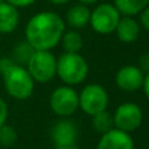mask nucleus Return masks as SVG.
I'll return each mask as SVG.
<instances>
[{
	"instance_id": "nucleus-16",
	"label": "nucleus",
	"mask_w": 149,
	"mask_h": 149,
	"mask_svg": "<svg viewBox=\"0 0 149 149\" xmlns=\"http://www.w3.org/2000/svg\"><path fill=\"white\" fill-rule=\"evenodd\" d=\"M60 42H62L63 49H64L65 52H79L84 46L81 34L76 30L64 31Z\"/></svg>"
},
{
	"instance_id": "nucleus-19",
	"label": "nucleus",
	"mask_w": 149,
	"mask_h": 149,
	"mask_svg": "<svg viewBox=\"0 0 149 149\" xmlns=\"http://www.w3.org/2000/svg\"><path fill=\"white\" fill-rule=\"evenodd\" d=\"M17 141V132L12 126L3 124L0 127V145L3 147H12Z\"/></svg>"
},
{
	"instance_id": "nucleus-9",
	"label": "nucleus",
	"mask_w": 149,
	"mask_h": 149,
	"mask_svg": "<svg viewBox=\"0 0 149 149\" xmlns=\"http://www.w3.org/2000/svg\"><path fill=\"white\" fill-rule=\"evenodd\" d=\"M145 73L137 65H124L115 74V82L124 92H136L143 88Z\"/></svg>"
},
{
	"instance_id": "nucleus-23",
	"label": "nucleus",
	"mask_w": 149,
	"mask_h": 149,
	"mask_svg": "<svg viewBox=\"0 0 149 149\" xmlns=\"http://www.w3.org/2000/svg\"><path fill=\"white\" fill-rule=\"evenodd\" d=\"M5 1L15 5L16 8H22V7H29V5L34 4L36 0H5Z\"/></svg>"
},
{
	"instance_id": "nucleus-26",
	"label": "nucleus",
	"mask_w": 149,
	"mask_h": 149,
	"mask_svg": "<svg viewBox=\"0 0 149 149\" xmlns=\"http://www.w3.org/2000/svg\"><path fill=\"white\" fill-rule=\"evenodd\" d=\"M77 1H79L80 4H85V5H89V4H94V3H97L98 0H77Z\"/></svg>"
},
{
	"instance_id": "nucleus-28",
	"label": "nucleus",
	"mask_w": 149,
	"mask_h": 149,
	"mask_svg": "<svg viewBox=\"0 0 149 149\" xmlns=\"http://www.w3.org/2000/svg\"><path fill=\"white\" fill-rule=\"evenodd\" d=\"M3 1H4V0H0V4H1V3H3Z\"/></svg>"
},
{
	"instance_id": "nucleus-18",
	"label": "nucleus",
	"mask_w": 149,
	"mask_h": 149,
	"mask_svg": "<svg viewBox=\"0 0 149 149\" xmlns=\"http://www.w3.org/2000/svg\"><path fill=\"white\" fill-rule=\"evenodd\" d=\"M92 118H93V128H94L95 132H98V134L103 135L114 128L113 115H111L107 110L101 111V113L93 115Z\"/></svg>"
},
{
	"instance_id": "nucleus-21",
	"label": "nucleus",
	"mask_w": 149,
	"mask_h": 149,
	"mask_svg": "<svg viewBox=\"0 0 149 149\" xmlns=\"http://www.w3.org/2000/svg\"><path fill=\"white\" fill-rule=\"evenodd\" d=\"M8 118V106L3 98H0V127L5 124Z\"/></svg>"
},
{
	"instance_id": "nucleus-22",
	"label": "nucleus",
	"mask_w": 149,
	"mask_h": 149,
	"mask_svg": "<svg viewBox=\"0 0 149 149\" xmlns=\"http://www.w3.org/2000/svg\"><path fill=\"white\" fill-rule=\"evenodd\" d=\"M139 15H140V24H141V26L144 29H147V30H149V5L147 8H144Z\"/></svg>"
},
{
	"instance_id": "nucleus-7",
	"label": "nucleus",
	"mask_w": 149,
	"mask_h": 149,
	"mask_svg": "<svg viewBox=\"0 0 149 149\" xmlns=\"http://www.w3.org/2000/svg\"><path fill=\"white\" fill-rule=\"evenodd\" d=\"M120 13L118 12L113 4L103 3L94 8L90 12V25L95 33L100 34H110L115 31V28L119 22Z\"/></svg>"
},
{
	"instance_id": "nucleus-5",
	"label": "nucleus",
	"mask_w": 149,
	"mask_h": 149,
	"mask_svg": "<svg viewBox=\"0 0 149 149\" xmlns=\"http://www.w3.org/2000/svg\"><path fill=\"white\" fill-rule=\"evenodd\" d=\"M107 105L109 94L102 85L89 84L79 94V107L90 116L106 110Z\"/></svg>"
},
{
	"instance_id": "nucleus-4",
	"label": "nucleus",
	"mask_w": 149,
	"mask_h": 149,
	"mask_svg": "<svg viewBox=\"0 0 149 149\" xmlns=\"http://www.w3.org/2000/svg\"><path fill=\"white\" fill-rule=\"evenodd\" d=\"M26 70L37 82H49L56 76V58L50 51L36 50L26 64Z\"/></svg>"
},
{
	"instance_id": "nucleus-24",
	"label": "nucleus",
	"mask_w": 149,
	"mask_h": 149,
	"mask_svg": "<svg viewBox=\"0 0 149 149\" xmlns=\"http://www.w3.org/2000/svg\"><path fill=\"white\" fill-rule=\"evenodd\" d=\"M55 149H79L76 141L73 143H67V144H59V145H54Z\"/></svg>"
},
{
	"instance_id": "nucleus-14",
	"label": "nucleus",
	"mask_w": 149,
	"mask_h": 149,
	"mask_svg": "<svg viewBox=\"0 0 149 149\" xmlns=\"http://www.w3.org/2000/svg\"><path fill=\"white\" fill-rule=\"evenodd\" d=\"M65 20H67V24L72 29H81L89 24L90 10L85 4L73 5L67 12Z\"/></svg>"
},
{
	"instance_id": "nucleus-10",
	"label": "nucleus",
	"mask_w": 149,
	"mask_h": 149,
	"mask_svg": "<svg viewBox=\"0 0 149 149\" xmlns=\"http://www.w3.org/2000/svg\"><path fill=\"white\" fill-rule=\"evenodd\" d=\"M97 149H135V144L128 132L113 128L102 135Z\"/></svg>"
},
{
	"instance_id": "nucleus-15",
	"label": "nucleus",
	"mask_w": 149,
	"mask_h": 149,
	"mask_svg": "<svg viewBox=\"0 0 149 149\" xmlns=\"http://www.w3.org/2000/svg\"><path fill=\"white\" fill-rule=\"evenodd\" d=\"M149 0H114V7L120 15L135 16L139 15L144 8H147Z\"/></svg>"
},
{
	"instance_id": "nucleus-13",
	"label": "nucleus",
	"mask_w": 149,
	"mask_h": 149,
	"mask_svg": "<svg viewBox=\"0 0 149 149\" xmlns=\"http://www.w3.org/2000/svg\"><path fill=\"white\" fill-rule=\"evenodd\" d=\"M20 13L15 5L7 1L0 4V34L12 33L18 25Z\"/></svg>"
},
{
	"instance_id": "nucleus-2",
	"label": "nucleus",
	"mask_w": 149,
	"mask_h": 149,
	"mask_svg": "<svg viewBox=\"0 0 149 149\" xmlns=\"http://www.w3.org/2000/svg\"><path fill=\"white\" fill-rule=\"evenodd\" d=\"M3 81L7 93L16 100H28L34 92V80L24 65L12 64L4 71Z\"/></svg>"
},
{
	"instance_id": "nucleus-27",
	"label": "nucleus",
	"mask_w": 149,
	"mask_h": 149,
	"mask_svg": "<svg viewBox=\"0 0 149 149\" xmlns=\"http://www.w3.org/2000/svg\"><path fill=\"white\" fill-rule=\"evenodd\" d=\"M50 3H52V4H56V5H62V4H65V3H68L70 0H49Z\"/></svg>"
},
{
	"instance_id": "nucleus-8",
	"label": "nucleus",
	"mask_w": 149,
	"mask_h": 149,
	"mask_svg": "<svg viewBox=\"0 0 149 149\" xmlns=\"http://www.w3.org/2000/svg\"><path fill=\"white\" fill-rule=\"evenodd\" d=\"M114 127L124 132L136 131L143 123V111L139 105L134 102L122 103L116 107L113 115Z\"/></svg>"
},
{
	"instance_id": "nucleus-20",
	"label": "nucleus",
	"mask_w": 149,
	"mask_h": 149,
	"mask_svg": "<svg viewBox=\"0 0 149 149\" xmlns=\"http://www.w3.org/2000/svg\"><path fill=\"white\" fill-rule=\"evenodd\" d=\"M137 67L144 73L149 72V52H145V54L140 55L139 60H137Z\"/></svg>"
},
{
	"instance_id": "nucleus-3",
	"label": "nucleus",
	"mask_w": 149,
	"mask_h": 149,
	"mask_svg": "<svg viewBox=\"0 0 149 149\" xmlns=\"http://www.w3.org/2000/svg\"><path fill=\"white\" fill-rule=\"evenodd\" d=\"M89 65L79 52H64L56 59V74L67 85H79L86 79Z\"/></svg>"
},
{
	"instance_id": "nucleus-12",
	"label": "nucleus",
	"mask_w": 149,
	"mask_h": 149,
	"mask_svg": "<svg viewBox=\"0 0 149 149\" xmlns=\"http://www.w3.org/2000/svg\"><path fill=\"white\" fill-rule=\"evenodd\" d=\"M118 38L124 43H132L140 36V24L131 16H124L119 18V22L115 28Z\"/></svg>"
},
{
	"instance_id": "nucleus-1",
	"label": "nucleus",
	"mask_w": 149,
	"mask_h": 149,
	"mask_svg": "<svg viewBox=\"0 0 149 149\" xmlns=\"http://www.w3.org/2000/svg\"><path fill=\"white\" fill-rule=\"evenodd\" d=\"M65 24L54 12H39L28 21L25 37L34 50L50 51L62 39Z\"/></svg>"
},
{
	"instance_id": "nucleus-25",
	"label": "nucleus",
	"mask_w": 149,
	"mask_h": 149,
	"mask_svg": "<svg viewBox=\"0 0 149 149\" xmlns=\"http://www.w3.org/2000/svg\"><path fill=\"white\" fill-rule=\"evenodd\" d=\"M143 88H144L145 95L149 98V72L144 76V82H143Z\"/></svg>"
},
{
	"instance_id": "nucleus-17",
	"label": "nucleus",
	"mask_w": 149,
	"mask_h": 149,
	"mask_svg": "<svg viewBox=\"0 0 149 149\" xmlns=\"http://www.w3.org/2000/svg\"><path fill=\"white\" fill-rule=\"evenodd\" d=\"M36 50L31 47V45L28 41L20 42L15 46L12 52V58L10 59L18 65H26L29 62V59L31 58V55L34 54Z\"/></svg>"
},
{
	"instance_id": "nucleus-6",
	"label": "nucleus",
	"mask_w": 149,
	"mask_h": 149,
	"mask_svg": "<svg viewBox=\"0 0 149 149\" xmlns=\"http://www.w3.org/2000/svg\"><path fill=\"white\" fill-rule=\"evenodd\" d=\"M50 107L58 116H71L79 109V93L70 85L59 86L50 97Z\"/></svg>"
},
{
	"instance_id": "nucleus-11",
	"label": "nucleus",
	"mask_w": 149,
	"mask_h": 149,
	"mask_svg": "<svg viewBox=\"0 0 149 149\" xmlns=\"http://www.w3.org/2000/svg\"><path fill=\"white\" fill-rule=\"evenodd\" d=\"M51 139L54 145L67 144L77 140V127L73 122L63 119L54 124L51 130Z\"/></svg>"
}]
</instances>
